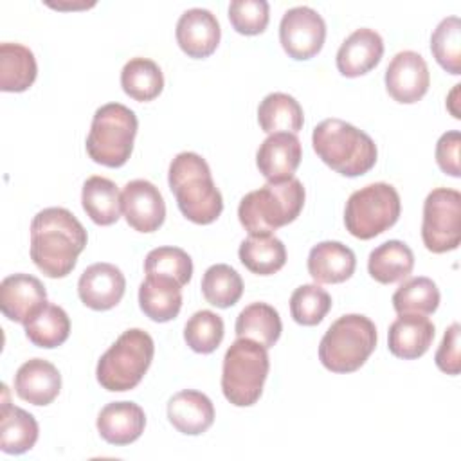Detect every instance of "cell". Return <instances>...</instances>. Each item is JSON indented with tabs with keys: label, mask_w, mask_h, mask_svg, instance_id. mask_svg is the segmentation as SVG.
Listing matches in <instances>:
<instances>
[{
	"label": "cell",
	"mask_w": 461,
	"mask_h": 461,
	"mask_svg": "<svg viewBox=\"0 0 461 461\" xmlns=\"http://www.w3.org/2000/svg\"><path fill=\"white\" fill-rule=\"evenodd\" d=\"M86 241V229L68 209L47 207L31 221V259L50 279L74 270Z\"/></svg>",
	"instance_id": "6da1fadb"
},
{
	"label": "cell",
	"mask_w": 461,
	"mask_h": 461,
	"mask_svg": "<svg viewBox=\"0 0 461 461\" xmlns=\"http://www.w3.org/2000/svg\"><path fill=\"white\" fill-rule=\"evenodd\" d=\"M167 184L180 212L189 221L209 225L221 214L223 198L202 155L194 151L178 153L169 164Z\"/></svg>",
	"instance_id": "7a4b0ae2"
},
{
	"label": "cell",
	"mask_w": 461,
	"mask_h": 461,
	"mask_svg": "<svg viewBox=\"0 0 461 461\" xmlns=\"http://www.w3.org/2000/svg\"><path fill=\"white\" fill-rule=\"evenodd\" d=\"M312 144L317 157L344 176L367 173L378 157L375 140L342 119H324L313 128Z\"/></svg>",
	"instance_id": "3957f363"
},
{
	"label": "cell",
	"mask_w": 461,
	"mask_h": 461,
	"mask_svg": "<svg viewBox=\"0 0 461 461\" xmlns=\"http://www.w3.org/2000/svg\"><path fill=\"white\" fill-rule=\"evenodd\" d=\"M304 185L295 176L265 184L247 193L238 205V218L249 234H265L292 223L304 207Z\"/></svg>",
	"instance_id": "277c9868"
},
{
	"label": "cell",
	"mask_w": 461,
	"mask_h": 461,
	"mask_svg": "<svg viewBox=\"0 0 461 461\" xmlns=\"http://www.w3.org/2000/svg\"><path fill=\"white\" fill-rule=\"evenodd\" d=\"M376 326L360 313L339 317L319 344V360L331 373H353L360 369L376 348Z\"/></svg>",
	"instance_id": "5b68a950"
},
{
	"label": "cell",
	"mask_w": 461,
	"mask_h": 461,
	"mask_svg": "<svg viewBox=\"0 0 461 461\" xmlns=\"http://www.w3.org/2000/svg\"><path fill=\"white\" fill-rule=\"evenodd\" d=\"M155 344L148 331L140 328L126 330L103 353L95 376L103 389L122 393L137 387L151 366Z\"/></svg>",
	"instance_id": "8992f818"
},
{
	"label": "cell",
	"mask_w": 461,
	"mask_h": 461,
	"mask_svg": "<svg viewBox=\"0 0 461 461\" xmlns=\"http://www.w3.org/2000/svg\"><path fill=\"white\" fill-rule=\"evenodd\" d=\"M268 371L270 360L267 348L250 339H236L223 357V396L236 407L254 405L263 393Z\"/></svg>",
	"instance_id": "52a82bcc"
},
{
	"label": "cell",
	"mask_w": 461,
	"mask_h": 461,
	"mask_svg": "<svg viewBox=\"0 0 461 461\" xmlns=\"http://www.w3.org/2000/svg\"><path fill=\"white\" fill-rule=\"evenodd\" d=\"M139 121L133 110L121 103H108L95 110L86 137L88 157L106 167H121L133 151Z\"/></svg>",
	"instance_id": "ba28073f"
},
{
	"label": "cell",
	"mask_w": 461,
	"mask_h": 461,
	"mask_svg": "<svg viewBox=\"0 0 461 461\" xmlns=\"http://www.w3.org/2000/svg\"><path fill=\"white\" fill-rule=\"evenodd\" d=\"M402 211L398 191L385 182H375L351 193L344 209L346 230L358 240H371L391 229Z\"/></svg>",
	"instance_id": "9c48e42d"
},
{
	"label": "cell",
	"mask_w": 461,
	"mask_h": 461,
	"mask_svg": "<svg viewBox=\"0 0 461 461\" xmlns=\"http://www.w3.org/2000/svg\"><path fill=\"white\" fill-rule=\"evenodd\" d=\"M421 240L427 250L443 254L461 241V194L457 189L436 187L423 202Z\"/></svg>",
	"instance_id": "30bf717a"
},
{
	"label": "cell",
	"mask_w": 461,
	"mask_h": 461,
	"mask_svg": "<svg viewBox=\"0 0 461 461\" xmlns=\"http://www.w3.org/2000/svg\"><path fill=\"white\" fill-rule=\"evenodd\" d=\"M326 40V23L322 16L308 7L288 9L279 23V41L285 52L297 61H304L321 52Z\"/></svg>",
	"instance_id": "8fae6325"
},
{
	"label": "cell",
	"mask_w": 461,
	"mask_h": 461,
	"mask_svg": "<svg viewBox=\"0 0 461 461\" xmlns=\"http://www.w3.org/2000/svg\"><path fill=\"white\" fill-rule=\"evenodd\" d=\"M387 94L402 104L418 103L429 90L430 74L421 54L414 50L398 52L385 68Z\"/></svg>",
	"instance_id": "7c38bea8"
},
{
	"label": "cell",
	"mask_w": 461,
	"mask_h": 461,
	"mask_svg": "<svg viewBox=\"0 0 461 461\" xmlns=\"http://www.w3.org/2000/svg\"><path fill=\"white\" fill-rule=\"evenodd\" d=\"M121 209L128 225L139 232H153L166 220V203L149 180H131L121 191Z\"/></svg>",
	"instance_id": "4fadbf2b"
},
{
	"label": "cell",
	"mask_w": 461,
	"mask_h": 461,
	"mask_svg": "<svg viewBox=\"0 0 461 461\" xmlns=\"http://www.w3.org/2000/svg\"><path fill=\"white\" fill-rule=\"evenodd\" d=\"M126 279L112 263H94L85 268L77 281V294L85 306L104 312L117 306L124 295Z\"/></svg>",
	"instance_id": "5bb4252c"
},
{
	"label": "cell",
	"mask_w": 461,
	"mask_h": 461,
	"mask_svg": "<svg viewBox=\"0 0 461 461\" xmlns=\"http://www.w3.org/2000/svg\"><path fill=\"white\" fill-rule=\"evenodd\" d=\"M45 304L47 290L31 274H13L0 283V310L13 322L25 324Z\"/></svg>",
	"instance_id": "9a60e30c"
},
{
	"label": "cell",
	"mask_w": 461,
	"mask_h": 461,
	"mask_svg": "<svg viewBox=\"0 0 461 461\" xmlns=\"http://www.w3.org/2000/svg\"><path fill=\"white\" fill-rule=\"evenodd\" d=\"M175 34L178 47L189 58L203 59L216 50L221 29L216 16L209 9L193 7L180 14Z\"/></svg>",
	"instance_id": "2e32d148"
},
{
	"label": "cell",
	"mask_w": 461,
	"mask_h": 461,
	"mask_svg": "<svg viewBox=\"0 0 461 461\" xmlns=\"http://www.w3.org/2000/svg\"><path fill=\"white\" fill-rule=\"evenodd\" d=\"M301 157L303 149L299 139L294 133L281 131L268 135L261 142L256 153V166L270 184H279L294 178Z\"/></svg>",
	"instance_id": "e0dca14e"
},
{
	"label": "cell",
	"mask_w": 461,
	"mask_h": 461,
	"mask_svg": "<svg viewBox=\"0 0 461 461\" xmlns=\"http://www.w3.org/2000/svg\"><path fill=\"white\" fill-rule=\"evenodd\" d=\"M384 56L382 36L369 27L353 31L337 50V68L346 77H358L373 70Z\"/></svg>",
	"instance_id": "ac0fdd59"
},
{
	"label": "cell",
	"mask_w": 461,
	"mask_h": 461,
	"mask_svg": "<svg viewBox=\"0 0 461 461\" xmlns=\"http://www.w3.org/2000/svg\"><path fill=\"white\" fill-rule=\"evenodd\" d=\"M61 389V375L54 364L43 358L23 362L14 375V393L32 405H49Z\"/></svg>",
	"instance_id": "d6986e66"
},
{
	"label": "cell",
	"mask_w": 461,
	"mask_h": 461,
	"mask_svg": "<svg viewBox=\"0 0 461 461\" xmlns=\"http://www.w3.org/2000/svg\"><path fill=\"white\" fill-rule=\"evenodd\" d=\"M434 324L425 315L402 313L389 326L387 348L403 360H414L427 353L434 340Z\"/></svg>",
	"instance_id": "ffe728a7"
},
{
	"label": "cell",
	"mask_w": 461,
	"mask_h": 461,
	"mask_svg": "<svg viewBox=\"0 0 461 461\" xmlns=\"http://www.w3.org/2000/svg\"><path fill=\"white\" fill-rule=\"evenodd\" d=\"M146 414L135 402H112L97 416V430L110 445H130L140 438Z\"/></svg>",
	"instance_id": "44dd1931"
},
{
	"label": "cell",
	"mask_w": 461,
	"mask_h": 461,
	"mask_svg": "<svg viewBox=\"0 0 461 461\" xmlns=\"http://www.w3.org/2000/svg\"><path fill=\"white\" fill-rule=\"evenodd\" d=\"M308 274L319 285H337L349 279L357 267V258L340 241H321L308 254Z\"/></svg>",
	"instance_id": "7402d4cb"
},
{
	"label": "cell",
	"mask_w": 461,
	"mask_h": 461,
	"mask_svg": "<svg viewBox=\"0 0 461 461\" xmlns=\"http://www.w3.org/2000/svg\"><path fill=\"white\" fill-rule=\"evenodd\" d=\"M167 420L182 434L198 436L214 421V405L200 391L184 389L167 402Z\"/></svg>",
	"instance_id": "603a6c76"
},
{
	"label": "cell",
	"mask_w": 461,
	"mask_h": 461,
	"mask_svg": "<svg viewBox=\"0 0 461 461\" xmlns=\"http://www.w3.org/2000/svg\"><path fill=\"white\" fill-rule=\"evenodd\" d=\"M139 306L155 322L173 321L182 308V286L160 274H146L139 286Z\"/></svg>",
	"instance_id": "cb8c5ba5"
},
{
	"label": "cell",
	"mask_w": 461,
	"mask_h": 461,
	"mask_svg": "<svg viewBox=\"0 0 461 461\" xmlns=\"http://www.w3.org/2000/svg\"><path fill=\"white\" fill-rule=\"evenodd\" d=\"M2 389L4 402L0 409V450L5 454H23L38 441V421L31 412L9 403L5 384Z\"/></svg>",
	"instance_id": "d4e9b609"
},
{
	"label": "cell",
	"mask_w": 461,
	"mask_h": 461,
	"mask_svg": "<svg viewBox=\"0 0 461 461\" xmlns=\"http://www.w3.org/2000/svg\"><path fill=\"white\" fill-rule=\"evenodd\" d=\"M414 268V254L411 247L400 240H389L371 250L367 258L369 276L382 283L391 285L405 279Z\"/></svg>",
	"instance_id": "484cf974"
},
{
	"label": "cell",
	"mask_w": 461,
	"mask_h": 461,
	"mask_svg": "<svg viewBox=\"0 0 461 461\" xmlns=\"http://www.w3.org/2000/svg\"><path fill=\"white\" fill-rule=\"evenodd\" d=\"M240 261L256 276H272L286 263V249L272 232L249 234L238 250Z\"/></svg>",
	"instance_id": "4316f807"
},
{
	"label": "cell",
	"mask_w": 461,
	"mask_h": 461,
	"mask_svg": "<svg viewBox=\"0 0 461 461\" xmlns=\"http://www.w3.org/2000/svg\"><path fill=\"white\" fill-rule=\"evenodd\" d=\"M38 65L32 50L22 43L0 45V90L25 92L36 79Z\"/></svg>",
	"instance_id": "83f0119b"
},
{
	"label": "cell",
	"mask_w": 461,
	"mask_h": 461,
	"mask_svg": "<svg viewBox=\"0 0 461 461\" xmlns=\"http://www.w3.org/2000/svg\"><path fill=\"white\" fill-rule=\"evenodd\" d=\"M81 203L86 216L97 225H112L121 218V193L110 178L94 175L85 180Z\"/></svg>",
	"instance_id": "f1b7e54d"
},
{
	"label": "cell",
	"mask_w": 461,
	"mask_h": 461,
	"mask_svg": "<svg viewBox=\"0 0 461 461\" xmlns=\"http://www.w3.org/2000/svg\"><path fill=\"white\" fill-rule=\"evenodd\" d=\"M234 331L238 339H250L268 349L279 340L283 324L274 306L267 303H250L240 312Z\"/></svg>",
	"instance_id": "f546056e"
},
{
	"label": "cell",
	"mask_w": 461,
	"mask_h": 461,
	"mask_svg": "<svg viewBox=\"0 0 461 461\" xmlns=\"http://www.w3.org/2000/svg\"><path fill=\"white\" fill-rule=\"evenodd\" d=\"M258 122L265 133H297L304 115L299 101L285 92H272L258 106Z\"/></svg>",
	"instance_id": "4dcf8cb0"
},
{
	"label": "cell",
	"mask_w": 461,
	"mask_h": 461,
	"mask_svg": "<svg viewBox=\"0 0 461 461\" xmlns=\"http://www.w3.org/2000/svg\"><path fill=\"white\" fill-rule=\"evenodd\" d=\"M121 86L131 99L148 103L160 95L164 88V76L153 59L131 58L121 70Z\"/></svg>",
	"instance_id": "1f68e13d"
},
{
	"label": "cell",
	"mask_w": 461,
	"mask_h": 461,
	"mask_svg": "<svg viewBox=\"0 0 461 461\" xmlns=\"http://www.w3.org/2000/svg\"><path fill=\"white\" fill-rule=\"evenodd\" d=\"M25 337L38 348L52 349L61 346L70 335V319L67 312L52 303H47L25 324Z\"/></svg>",
	"instance_id": "d6a6232c"
},
{
	"label": "cell",
	"mask_w": 461,
	"mask_h": 461,
	"mask_svg": "<svg viewBox=\"0 0 461 461\" xmlns=\"http://www.w3.org/2000/svg\"><path fill=\"white\" fill-rule=\"evenodd\" d=\"M439 306V290L430 277L418 276L403 281L393 294V308L398 315H430Z\"/></svg>",
	"instance_id": "836d02e7"
},
{
	"label": "cell",
	"mask_w": 461,
	"mask_h": 461,
	"mask_svg": "<svg viewBox=\"0 0 461 461\" xmlns=\"http://www.w3.org/2000/svg\"><path fill=\"white\" fill-rule=\"evenodd\" d=\"M202 294L209 304L216 308H230L243 294L241 276L230 265H212L202 277Z\"/></svg>",
	"instance_id": "e575fe53"
},
{
	"label": "cell",
	"mask_w": 461,
	"mask_h": 461,
	"mask_svg": "<svg viewBox=\"0 0 461 461\" xmlns=\"http://www.w3.org/2000/svg\"><path fill=\"white\" fill-rule=\"evenodd\" d=\"M430 50L439 67L454 76L461 74V20L443 18L430 36Z\"/></svg>",
	"instance_id": "d590c367"
},
{
	"label": "cell",
	"mask_w": 461,
	"mask_h": 461,
	"mask_svg": "<svg viewBox=\"0 0 461 461\" xmlns=\"http://www.w3.org/2000/svg\"><path fill=\"white\" fill-rule=\"evenodd\" d=\"M225 326L220 315L211 310H200L189 317L184 328L187 346L202 355L212 353L223 340Z\"/></svg>",
	"instance_id": "8d00e7d4"
},
{
	"label": "cell",
	"mask_w": 461,
	"mask_h": 461,
	"mask_svg": "<svg viewBox=\"0 0 461 461\" xmlns=\"http://www.w3.org/2000/svg\"><path fill=\"white\" fill-rule=\"evenodd\" d=\"M331 308L330 294L317 283L301 285L290 297V313L301 326L319 324Z\"/></svg>",
	"instance_id": "74e56055"
},
{
	"label": "cell",
	"mask_w": 461,
	"mask_h": 461,
	"mask_svg": "<svg viewBox=\"0 0 461 461\" xmlns=\"http://www.w3.org/2000/svg\"><path fill=\"white\" fill-rule=\"evenodd\" d=\"M146 274H160L173 277L180 286L187 285L193 276V261L189 254L178 247H157L144 259Z\"/></svg>",
	"instance_id": "f35d334b"
},
{
	"label": "cell",
	"mask_w": 461,
	"mask_h": 461,
	"mask_svg": "<svg viewBox=\"0 0 461 461\" xmlns=\"http://www.w3.org/2000/svg\"><path fill=\"white\" fill-rule=\"evenodd\" d=\"M270 18L267 0H232L229 5V20L236 32L245 36L261 34Z\"/></svg>",
	"instance_id": "ab89813d"
},
{
	"label": "cell",
	"mask_w": 461,
	"mask_h": 461,
	"mask_svg": "<svg viewBox=\"0 0 461 461\" xmlns=\"http://www.w3.org/2000/svg\"><path fill=\"white\" fill-rule=\"evenodd\" d=\"M459 337H461V326L457 322L450 324L441 339V344L436 351V366L439 371L447 375H459L461 371V357H459Z\"/></svg>",
	"instance_id": "60d3db41"
},
{
	"label": "cell",
	"mask_w": 461,
	"mask_h": 461,
	"mask_svg": "<svg viewBox=\"0 0 461 461\" xmlns=\"http://www.w3.org/2000/svg\"><path fill=\"white\" fill-rule=\"evenodd\" d=\"M459 148H461V133L457 130H450L443 133L436 142V162L445 175H450L454 178L461 176Z\"/></svg>",
	"instance_id": "b9f144b4"
}]
</instances>
